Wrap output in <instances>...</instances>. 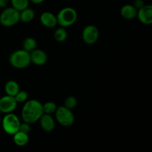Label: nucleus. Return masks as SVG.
<instances>
[{"mask_svg": "<svg viewBox=\"0 0 152 152\" xmlns=\"http://www.w3.org/2000/svg\"><path fill=\"white\" fill-rule=\"evenodd\" d=\"M9 62L12 66L18 69L27 68L31 63L30 53L23 49L15 50L10 54Z\"/></svg>", "mask_w": 152, "mask_h": 152, "instance_id": "2", "label": "nucleus"}, {"mask_svg": "<svg viewBox=\"0 0 152 152\" xmlns=\"http://www.w3.org/2000/svg\"><path fill=\"white\" fill-rule=\"evenodd\" d=\"M4 91L7 95L15 96V95L19 91V86L14 80H10L7 82L4 86Z\"/></svg>", "mask_w": 152, "mask_h": 152, "instance_id": "16", "label": "nucleus"}, {"mask_svg": "<svg viewBox=\"0 0 152 152\" xmlns=\"http://www.w3.org/2000/svg\"><path fill=\"white\" fill-rule=\"evenodd\" d=\"M34 16H35V13L34 10L28 7L19 12V21L24 23H28L33 20Z\"/></svg>", "mask_w": 152, "mask_h": 152, "instance_id": "15", "label": "nucleus"}, {"mask_svg": "<svg viewBox=\"0 0 152 152\" xmlns=\"http://www.w3.org/2000/svg\"><path fill=\"white\" fill-rule=\"evenodd\" d=\"M10 0H0V7H5L8 4Z\"/></svg>", "mask_w": 152, "mask_h": 152, "instance_id": "25", "label": "nucleus"}, {"mask_svg": "<svg viewBox=\"0 0 152 152\" xmlns=\"http://www.w3.org/2000/svg\"><path fill=\"white\" fill-rule=\"evenodd\" d=\"M57 24L61 27H69L74 25L77 19V13L73 7H66L62 8L56 16Z\"/></svg>", "mask_w": 152, "mask_h": 152, "instance_id": "3", "label": "nucleus"}, {"mask_svg": "<svg viewBox=\"0 0 152 152\" xmlns=\"http://www.w3.org/2000/svg\"><path fill=\"white\" fill-rule=\"evenodd\" d=\"M1 123L5 133L9 135H13L19 131L21 122L16 114L9 113L6 114L1 121Z\"/></svg>", "mask_w": 152, "mask_h": 152, "instance_id": "4", "label": "nucleus"}, {"mask_svg": "<svg viewBox=\"0 0 152 152\" xmlns=\"http://www.w3.org/2000/svg\"><path fill=\"white\" fill-rule=\"evenodd\" d=\"M58 123L62 126L68 127L73 125L74 122V116L71 109L65 106H60L56 108L55 112Z\"/></svg>", "mask_w": 152, "mask_h": 152, "instance_id": "6", "label": "nucleus"}, {"mask_svg": "<svg viewBox=\"0 0 152 152\" xmlns=\"http://www.w3.org/2000/svg\"><path fill=\"white\" fill-rule=\"evenodd\" d=\"M137 17L141 23L147 25H151L152 23V6L147 4L137 10Z\"/></svg>", "mask_w": 152, "mask_h": 152, "instance_id": "9", "label": "nucleus"}, {"mask_svg": "<svg viewBox=\"0 0 152 152\" xmlns=\"http://www.w3.org/2000/svg\"><path fill=\"white\" fill-rule=\"evenodd\" d=\"M12 7L20 12L29 5V0H10Z\"/></svg>", "mask_w": 152, "mask_h": 152, "instance_id": "18", "label": "nucleus"}, {"mask_svg": "<svg viewBox=\"0 0 152 152\" xmlns=\"http://www.w3.org/2000/svg\"><path fill=\"white\" fill-rule=\"evenodd\" d=\"M44 114L42 104L36 99H31L25 102L22 110V118L23 122L33 124L39 120Z\"/></svg>", "mask_w": 152, "mask_h": 152, "instance_id": "1", "label": "nucleus"}, {"mask_svg": "<svg viewBox=\"0 0 152 152\" xmlns=\"http://www.w3.org/2000/svg\"><path fill=\"white\" fill-rule=\"evenodd\" d=\"M56 108H57V106H56V103H54L53 102H47L44 105H42V109L44 114H53V113L56 112Z\"/></svg>", "mask_w": 152, "mask_h": 152, "instance_id": "20", "label": "nucleus"}, {"mask_svg": "<svg viewBox=\"0 0 152 152\" xmlns=\"http://www.w3.org/2000/svg\"><path fill=\"white\" fill-rule=\"evenodd\" d=\"M120 14L126 19H132L137 17V10L132 4H126L120 10Z\"/></svg>", "mask_w": 152, "mask_h": 152, "instance_id": "13", "label": "nucleus"}, {"mask_svg": "<svg viewBox=\"0 0 152 152\" xmlns=\"http://www.w3.org/2000/svg\"><path fill=\"white\" fill-rule=\"evenodd\" d=\"M39 120L41 128L45 132H50L54 129L55 122L50 114H43Z\"/></svg>", "mask_w": 152, "mask_h": 152, "instance_id": "12", "label": "nucleus"}, {"mask_svg": "<svg viewBox=\"0 0 152 152\" xmlns=\"http://www.w3.org/2000/svg\"><path fill=\"white\" fill-rule=\"evenodd\" d=\"M31 124L29 123H27L25 122H23V123H20V126H19V131L20 132H24L25 134H28L30 132H31Z\"/></svg>", "mask_w": 152, "mask_h": 152, "instance_id": "23", "label": "nucleus"}, {"mask_svg": "<svg viewBox=\"0 0 152 152\" xmlns=\"http://www.w3.org/2000/svg\"><path fill=\"white\" fill-rule=\"evenodd\" d=\"M67 37H68V34H67L66 30L63 27L59 28L55 31L54 38L59 42H62L65 41Z\"/></svg>", "mask_w": 152, "mask_h": 152, "instance_id": "19", "label": "nucleus"}, {"mask_svg": "<svg viewBox=\"0 0 152 152\" xmlns=\"http://www.w3.org/2000/svg\"><path fill=\"white\" fill-rule=\"evenodd\" d=\"M40 22L45 27L48 28H55L57 25L56 16L50 12H44L40 16Z\"/></svg>", "mask_w": 152, "mask_h": 152, "instance_id": "11", "label": "nucleus"}, {"mask_svg": "<svg viewBox=\"0 0 152 152\" xmlns=\"http://www.w3.org/2000/svg\"><path fill=\"white\" fill-rule=\"evenodd\" d=\"M16 106L17 102L14 96L6 94L5 96L0 98V112L5 114L13 113V111L16 108Z\"/></svg>", "mask_w": 152, "mask_h": 152, "instance_id": "8", "label": "nucleus"}, {"mask_svg": "<svg viewBox=\"0 0 152 152\" xmlns=\"http://www.w3.org/2000/svg\"><path fill=\"white\" fill-rule=\"evenodd\" d=\"M19 22V11L13 7L4 9L0 14V23L4 27H11Z\"/></svg>", "mask_w": 152, "mask_h": 152, "instance_id": "5", "label": "nucleus"}, {"mask_svg": "<svg viewBox=\"0 0 152 152\" xmlns=\"http://www.w3.org/2000/svg\"><path fill=\"white\" fill-rule=\"evenodd\" d=\"M13 142L18 146H25L27 145L29 141V137L28 134H25L24 132L18 131L16 133L13 135Z\"/></svg>", "mask_w": 152, "mask_h": 152, "instance_id": "14", "label": "nucleus"}, {"mask_svg": "<svg viewBox=\"0 0 152 152\" xmlns=\"http://www.w3.org/2000/svg\"><path fill=\"white\" fill-rule=\"evenodd\" d=\"M77 105V100L76 99L75 96H70L65 99V105L66 108H69V109H73V108H75Z\"/></svg>", "mask_w": 152, "mask_h": 152, "instance_id": "21", "label": "nucleus"}, {"mask_svg": "<svg viewBox=\"0 0 152 152\" xmlns=\"http://www.w3.org/2000/svg\"><path fill=\"white\" fill-rule=\"evenodd\" d=\"M29 1H31L34 4H40V3L43 2L45 0H29Z\"/></svg>", "mask_w": 152, "mask_h": 152, "instance_id": "26", "label": "nucleus"}, {"mask_svg": "<svg viewBox=\"0 0 152 152\" xmlns=\"http://www.w3.org/2000/svg\"><path fill=\"white\" fill-rule=\"evenodd\" d=\"M30 56H31V62L38 66L44 65L48 61V56L46 53L40 49L36 48L30 52Z\"/></svg>", "mask_w": 152, "mask_h": 152, "instance_id": "10", "label": "nucleus"}, {"mask_svg": "<svg viewBox=\"0 0 152 152\" xmlns=\"http://www.w3.org/2000/svg\"><path fill=\"white\" fill-rule=\"evenodd\" d=\"M1 117H0V123H1Z\"/></svg>", "mask_w": 152, "mask_h": 152, "instance_id": "27", "label": "nucleus"}, {"mask_svg": "<svg viewBox=\"0 0 152 152\" xmlns=\"http://www.w3.org/2000/svg\"><path fill=\"white\" fill-rule=\"evenodd\" d=\"M133 5L134 6L137 10H139V9H140L141 7L145 5V3H144L143 0H134Z\"/></svg>", "mask_w": 152, "mask_h": 152, "instance_id": "24", "label": "nucleus"}, {"mask_svg": "<svg viewBox=\"0 0 152 152\" xmlns=\"http://www.w3.org/2000/svg\"><path fill=\"white\" fill-rule=\"evenodd\" d=\"M15 99L18 102H26L28 99V94L25 91H19L16 95H15Z\"/></svg>", "mask_w": 152, "mask_h": 152, "instance_id": "22", "label": "nucleus"}, {"mask_svg": "<svg viewBox=\"0 0 152 152\" xmlns=\"http://www.w3.org/2000/svg\"><path fill=\"white\" fill-rule=\"evenodd\" d=\"M99 30L94 25H88L83 29V41L88 45H93L99 39Z\"/></svg>", "mask_w": 152, "mask_h": 152, "instance_id": "7", "label": "nucleus"}, {"mask_svg": "<svg viewBox=\"0 0 152 152\" xmlns=\"http://www.w3.org/2000/svg\"><path fill=\"white\" fill-rule=\"evenodd\" d=\"M37 42L36 41L35 39L32 38V37H27L24 39L23 42H22V47H23V50H26L28 52H31L34 50V49L37 48Z\"/></svg>", "mask_w": 152, "mask_h": 152, "instance_id": "17", "label": "nucleus"}]
</instances>
